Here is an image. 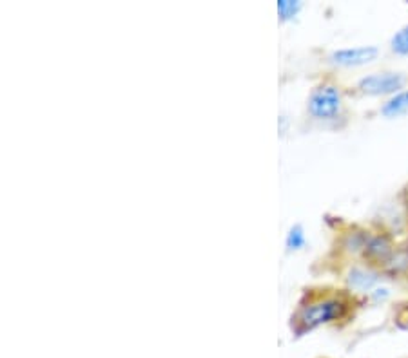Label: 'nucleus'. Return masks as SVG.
I'll use <instances>...</instances> for the list:
<instances>
[{"label":"nucleus","mask_w":408,"mask_h":358,"mask_svg":"<svg viewBox=\"0 0 408 358\" xmlns=\"http://www.w3.org/2000/svg\"><path fill=\"white\" fill-rule=\"evenodd\" d=\"M347 301L343 297H338V295L316 298V301L301 306L300 311L296 313V317L292 319L294 320V331L298 335H303L305 331L320 328L323 324L334 322V320L341 319L347 313Z\"/></svg>","instance_id":"f257e3e1"},{"label":"nucleus","mask_w":408,"mask_h":358,"mask_svg":"<svg viewBox=\"0 0 408 358\" xmlns=\"http://www.w3.org/2000/svg\"><path fill=\"white\" fill-rule=\"evenodd\" d=\"M343 96L341 89L334 83H322L312 91L308 98V113L316 120H334L341 113Z\"/></svg>","instance_id":"f03ea898"},{"label":"nucleus","mask_w":408,"mask_h":358,"mask_svg":"<svg viewBox=\"0 0 408 358\" xmlns=\"http://www.w3.org/2000/svg\"><path fill=\"white\" fill-rule=\"evenodd\" d=\"M404 82L407 78L401 73H374L361 78L357 82V89L369 96H392L403 89Z\"/></svg>","instance_id":"7ed1b4c3"},{"label":"nucleus","mask_w":408,"mask_h":358,"mask_svg":"<svg viewBox=\"0 0 408 358\" xmlns=\"http://www.w3.org/2000/svg\"><path fill=\"white\" fill-rule=\"evenodd\" d=\"M394 241L388 233H370L369 241H367L365 252H363V259L369 263V266L374 268H385L388 261L392 259V255L395 254Z\"/></svg>","instance_id":"20e7f679"},{"label":"nucleus","mask_w":408,"mask_h":358,"mask_svg":"<svg viewBox=\"0 0 408 358\" xmlns=\"http://www.w3.org/2000/svg\"><path fill=\"white\" fill-rule=\"evenodd\" d=\"M379 49L376 46H361V48H348L334 51L329 57L332 64L339 65V67H360V65H367L378 58Z\"/></svg>","instance_id":"39448f33"},{"label":"nucleus","mask_w":408,"mask_h":358,"mask_svg":"<svg viewBox=\"0 0 408 358\" xmlns=\"http://www.w3.org/2000/svg\"><path fill=\"white\" fill-rule=\"evenodd\" d=\"M379 279H381V273L374 266H354L347 273L348 288L352 291H361V294L370 291L374 286L378 284Z\"/></svg>","instance_id":"423d86ee"},{"label":"nucleus","mask_w":408,"mask_h":358,"mask_svg":"<svg viewBox=\"0 0 408 358\" xmlns=\"http://www.w3.org/2000/svg\"><path fill=\"white\" fill-rule=\"evenodd\" d=\"M381 114L385 118H400L408 113V89L395 92L381 105Z\"/></svg>","instance_id":"0eeeda50"},{"label":"nucleus","mask_w":408,"mask_h":358,"mask_svg":"<svg viewBox=\"0 0 408 358\" xmlns=\"http://www.w3.org/2000/svg\"><path fill=\"white\" fill-rule=\"evenodd\" d=\"M390 49L395 55L401 57H408V24L397 29L390 40Z\"/></svg>","instance_id":"6e6552de"},{"label":"nucleus","mask_w":408,"mask_h":358,"mask_svg":"<svg viewBox=\"0 0 408 358\" xmlns=\"http://www.w3.org/2000/svg\"><path fill=\"white\" fill-rule=\"evenodd\" d=\"M303 246H305L303 228H301L300 225L292 226L289 235H287V248H289V250H300Z\"/></svg>","instance_id":"1a4fd4ad"},{"label":"nucleus","mask_w":408,"mask_h":358,"mask_svg":"<svg viewBox=\"0 0 408 358\" xmlns=\"http://www.w3.org/2000/svg\"><path fill=\"white\" fill-rule=\"evenodd\" d=\"M300 9L301 4L300 2H294V0H279L278 2V11L282 20H289V18L296 17Z\"/></svg>","instance_id":"9d476101"},{"label":"nucleus","mask_w":408,"mask_h":358,"mask_svg":"<svg viewBox=\"0 0 408 358\" xmlns=\"http://www.w3.org/2000/svg\"><path fill=\"white\" fill-rule=\"evenodd\" d=\"M404 250H407V257H408V245H407V246H404Z\"/></svg>","instance_id":"9b49d317"}]
</instances>
